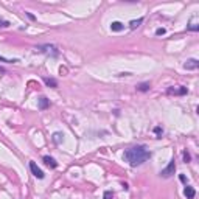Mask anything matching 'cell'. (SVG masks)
I'll use <instances>...</instances> for the list:
<instances>
[{
  "instance_id": "cell-18",
  "label": "cell",
  "mask_w": 199,
  "mask_h": 199,
  "mask_svg": "<svg viewBox=\"0 0 199 199\" xmlns=\"http://www.w3.org/2000/svg\"><path fill=\"white\" fill-rule=\"evenodd\" d=\"M188 28H190V30H193V31H196V30L199 28V26H197L196 23H190V25H188Z\"/></svg>"
},
{
  "instance_id": "cell-12",
  "label": "cell",
  "mask_w": 199,
  "mask_h": 199,
  "mask_svg": "<svg viewBox=\"0 0 199 199\" xmlns=\"http://www.w3.org/2000/svg\"><path fill=\"white\" fill-rule=\"evenodd\" d=\"M137 89H139L140 92H146V90H149V83H143V84H140Z\"/></svg>"
},
{
  "instance_id": "cell-8",
  "label": "cell",
  "mask_w": 199,
  "mask_h": 199,
  "mask_svg": "<svg viewBox=\"0 0 199 199\" xmlns=\"http://www.w3.org/2000/svg\"><path fill=\"white\" fill-rule=\"evenodd\" d=\"M50 106V101H48V98H45V97H42L41 100H39V109H47Z\"/></svg>"
},
{
  "instance_id": "cell-1",
  "label": "cell",
  "mask_w": 199,
  "mask_h": 199,
  "mask_svg": "<svg viewBox=\"0 0 199 199\" xmlns=\"http://www.w3.org/2000/svg\"><path fill=\"white\" fill-rule=\"evenodd\" d=\"M151 157V153L145 148V146H134V148H129L125 151L123 154V159L126 162H129V165L132 166H137V165H142L148 160Z\"/></svg>"
},
{
  "instance_id": "cell-11",
  "label": "cell",
  "mask_w": 199,
  "mask_h": 199,
  "mask_svg": "<svg viewBox=\"0 0 199 199\" xmlns=\"http://www.w3.org/2000/svg\"><path fill=\"white\" fill-rule=\"evenodd\" d=\"M142 22H143V19H137V20H132V22L129 23L131 30H136V28H137V26H139V25H140Z\"/></svg>"
},
{
  "instance_id": "cell-13",
  "label": "cell",
  "mask_w": 199,
  "mask_h": 199,
  "mask_svg": "<svg viewBox=\"0 0 199 199\" xmlns=\"http://www.w3.org/2000/svg\"><path fill=\"white\" fill-rule=\"evenodd\" d=\"M0 62H17V59H6L3 56H0Z\"/></svg>"
},
{
  "instance_id": "cell-3",
  "label": "cell",
  "mask_w": 199,
  "mask_h": 199,
  "mask_svg": "<svg viewBox=\"0 0 199 199\" xmlns=\"http://www.w3.org/2000/svg\"><path fill=\"white\" fill-rule=\"evenodd\" d=\"M30 168H31V173H33L37 179H44V171L39 168L34 162H30Z\"/></svg>"
},
{
  "instance_id": "cell-5",
  "label": "cell",
  "mask_w": 199,
  "mask_h": 199,
  "mask_svg": "<svg viewBox=\"0 0 199 199\" xmlns=\"http://www.w3.org/2000/svg\"><path fill=\"white\" fill-rule=\"evenodd\" d=\"M168 94H170V95H185V94H187V87H180V89L170 87V89H168Z\"/></svg>"
},
{
  "instance_id": "cell-16",
  "label": "cell",
  "mask_w": 199,
  "mask_h": 199,
  "mask_svg": "<svg viewBox=\"0 0 199 199\" xmlns=\"http://www.w3.org/2000/svg\"><path fill=\"white\" fill-rule=\"evenodd\" d=\"M0 26L6 28V26H9V22H8V20H0Z\"/></svg>"
},
{
  "instance_id": "cell-17",
  "label": "cell",
  "mask_w": 199,
  "mask_h": 199,
  "mask_svg": "<svg viewBox=\"0 0 199 199\" xmlns=\"http://www.w3.org/2000/svg\"><path fill=\"white\" fill-rule=\"evenodd\" d=\"M156 34H157V36L165 34V28H157V30H156Z\"/></svg>"
},
{
  "instance_id": "cell-6",
  "label": "cell",
  "mask_w": 199,
  "mask_h": 199,
  "mask_svg": "<svg viewBox=\"0 0 199 199\" xmlns=\"http://www.w3.org/2000/svg\"><path fill=\"white\" fill-rule=\"evenodd\" d=\"M184 194H185V197H187V199H194L196 191H194V188H193V187L187 185V187H185V190H184Z\"/></svg>"
},
{
  "instance_id": "cell-2",
  "label": "cell",
  "mask_w": 199,
  "mask_h": 199,
  "mask_svg": "<svg viewBox=\"0 0 199 199\" xmlns=\"http://www.w3.org/2000/svg\"><path fill=\"white\" fill-rule=\"evenodd\" d=\"M174 171H176V163H174V160H171L170 165H168L165 170L160 171V176H163V177H171V176L174 174Z\"/></svg>"
},
{
  "instance_id": "cell-14",
  "label": "cell",
  "mask_w": 199,
  "mask_h": 199,
  "mask_svg": "<svg viewBox=\"0 0 199 199\" xmlns=\"http://www.w3.org/2000/svg\"><path fill=\"white\" fill-rule=\"evenodd\" d=\"M104 199H114V193L112 191H106L104 193Z\"/></svg>"
},
{
  "instance_id": "cell-10",
  "label": "cell",
  "mask_w": 199,
  "mask_h": 199,
  "mask_svg": "<svg viewBox=\"0 0 199 199\" xmlns=\"http://www.w3.org/2000/svg\"><path fill=\"white\" fill-rule=\"evenodd\" d=\"M44 81H45V84H47L48 87H53V89H56V87H58V81H56L55 78H45Z\"/></svg>"
},
{
  "instance_id": "cell-21",
  "label": "cell",
  "mask_w": 199,
  "mask_h": 199,
  "mask_svg": "<svg viewBox=\"0 0 199 199\" xmlns=\"http://www.w3.org/2000/svg\"><path fill=\"white\" fill-rule=\"evenodd\" d=\"M179 179H180L182 182H187V179H185V176H184V174H180V177H179Z\"/></svg>"
},
{
  "instance_id": "cell-7",
  "label": "cell",
  "mask_w": 199,
  "mask_h": 199,
  "mask_svg": "<svg viewBox=\"0 0 199 199\" xmlns=\"http://www.w3.org/2000/svg\"><path fill=\"white\" fill-rule=\"evenodd\" d=\"M44 162H45L50 168H56V166H58V162H56L53 157H50V156H44Z\"/></svg>"
},
{
  "instance_id": "cell-15",
  "label": "cell",
  "mask_w": 199,
  "mask_h": 199,
  "mask_svg": "<svg viewBox=\"0 0 199 199\" xmlns=\"http://www.w3.org/2000/svg\"><path fill=\"white\" fill-rule=\"evenodd\" d=\"M53 140H55L56 143H59V142H61V134H59V132H56V134L53 136Z\"/></svg>"
},
{
  "instance_id": "cell-19",
  "label": "cell",
  "mask_w": 199,
  "mask_h": 199,
  "mask_svg": "<svg viewBox=\"0 0 199 199\" xmlns=\"http://www.w3.org/2000/svg\"><path fill=\"white\" fill-rule=\"evenodd\" d=\"M184 160H185V162H190V154H188L187 151L184 153Z\"/></svg>"
},
{
  "instance_id": "cell-20",
  "label": "cell",
  "mask_w": 199,
  "mask_h": 199,
  "mask_svg": "<svg viewBox=\"0 0 199 199\" xmlns=\"http://www.w3.org/2000/svg\"><path fill=\"white\" fill-rule=\"evenodd\" d=\"M154 131H156V134H157V136H160V132H162V128H159V126H157V128L154 129Z\"/></svg>"
},
{
  "instance_id": "cell-4",
  "label": "cell",
  "mask_w": 199,
  "mask_h": 199,
  "mask_svg": "<svg viewBox=\"0 0 199 199\" xmlns=\"http://www.w3.org/2000/svg\"><path fill=\"white\" fill-rule=\"evenodd\" d=\"M184 67L187 69V70H196L199 67V61L197 59H188L187 62L184 64Z\"/></svg>"
},
{
  "instance_id": "cell-9",
  "label": "cell",
  "mask_w": 199,
  "mask_h": 199,
  "mask_svg": "<svg viewBox=\"0 0 199 199\" xmlns=\"http://www.w3.org/2000/svg\"><path fill=\"white\" fill-rule=\"evenodd\" d=\"M123 28H125V25L122 22H112V25H111V30L112 31H122Z\"/></svg>"
}]
</instances>
